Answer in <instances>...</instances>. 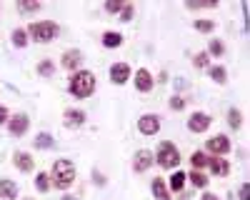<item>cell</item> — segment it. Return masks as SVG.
<instances>
[{
  "mask_svg": "<svg viewBox=\"0 0 250 200\" xmlns=\"http://www.w3.org/2000/svg\"><path fill=\"white\" fill-rule=\"evenodd\" d=\"M75 183V165L70 160H55V165L50 170V185H55L58 190H68Z\"/></svg>",
  "mask_w": 250,
  "mask_h": 200,
  "instance_id": "cell-1",
  "label": "cell"
},
{
  "mask_svg": "<svg viewBox=\"0 0 250 200\" xmlns=\"http://www.w3.org/2000/svg\"><path fill=\"white\" fill-rule=\"evenodd\" d=\"M68 90H70L75 98H88V95H93V90H95V75H93L90 70H78V73L70 78Z\"/></svg>",
  "mask_w": 250,
  "mask_h": 200,
  "instance_id": "cell-2",
  "label": "cell"
},
{
  "mask_svg": "<svg viewBox=\"0 0 250 200\" xmlns=\"http://www.w3.org/2000/svg\"><path fill=\"white\" fill-rule=\"evenodd\" d=\"M35 43H50V40L58 35V25L53 20H38V23H30L25 30Z\"/></svg>",
  "mask_w": 250,
  "mask_h": 200,
  "instance_id": "cell-3",
  "label": "cell"
},
{
  "mask_svg": "<svg viewBox=\"0 0 250 200\" xmlns=\"http://www.w3.org/2000/svg\"><path fill=\"white\" fill-rule=\"evenodd\" d=\"M158 163H160L163 168H168V170H175L178 163H180L178 148H175L173 143H163V145L158 148Z\"/></svg>",
  "mask_w": 250,
  "mask_h": 200,
  "instance_id": "cell-4",
  "label": "cell"
},
{
  "mask_svg": "<svg viewBox=\"0 0 250 200\" xmlns=\"http://www.w3.org/2000/svg\"><path fill=\"white\" fill-rule=\"evenodd\" d=\"M205 148H208V153H213V155H225V153H230V140H228L225 135H215V138H210V140H208V143H205Z\"/></svg>",
  "mask_w": 250,
  "mask_h": 200,
  "instance_id": "cell-5",
  "label": "cell"
},
{
  "mask_svg": "<svg viewBox=\"0 0 250 200\" xmlns=\"http://www.w3.org/2000/svg\"><path fill=\"white\" fill-rule=\"evenodd\" d=\"M28 125H30V120L25 113H18L15 118H8V133L10 135H25Z\"/></svg>",
  "mask_w": 250,
  "mask_h": 200,
  "instance_id": "cell-6",
  "label": "cell"
},
{
  "mask_svg": "<svg viewBox=\"0 0 250 200\" xmlns=\"http://www.w3.org/2000/svg\"><path fill=\"white\" fill-rule=\"evenodd\" d=\"M138 130L143 133V135H155L158 130H160V118L158 115H143L140 120H138Z\"/></svg>",
  "mask_w": 250,
  "mask_h": 200,
  "instance_id": "cell-7",
  "label": "cell"
},
{
  "mask_svg": "<svg viewBox=\"0 0 250 200\" xmlns=\"http://www.w3.org/2000/svg\"><path fill=\"white\" fill-rule=\"evenodd\" d=\"M188 128H190L193 133H205L208 128H210V115L208 113H193L190 118H188Z\"/></svg>",
  "mask_w": 250,
  "mask_h": 200,
  "instance_id": "cell-8",
  "label": "cell"
},
{
  "mask_svg": "<svg viewBox=\"0 0 250 200\" xmlns=\"http://www.w3.org/2000/svg\"><path fill=\"white\" fill-rule=\"evenodd\" d=\"M153 163H155V155L150 150H138L135 153V160H133V168H135V173H145Z\"/></svg>",
  "mask_w": 250,
  "mask_h": 200,
  "instance_id": "cell-9",
  "label": "cell"
},
{
  "mask_svg": "<svg viewBox=\"0 0 250 200\" xmlns=\"http://www.w3.org/2000/svg\"><path fill=\"white\" fill-rule=\"evenodd\" d=\"M110 80L115 85H123V83H128L130 80V65L128 63H115L110 68Z\"/></svg>",
  "mask_w": 250,
  "mask_h": 200,
  "instance_id": "cell-10",
  "label": "cell"
},
{
  "mask_svg": "<svg viewBox=\"0 0 250 200\" xmlns=\"http://www.w3.org/2000/svg\"><path fill=\"white\" fill-rule=\"evenodd\" d=\"M153 85H155L153 75L145 70V68H140V70L135 73V88H138L140 93H148V90H153Z\"/></svg>",
  "mask_w": 250,
  "mask_h": 200,
  "instance_id": "cell-11",
  "label": "cell"
},
{
  "mask_svg": "<svg viewBox=\"0 0 250 200\" xmlns=\"http://www.w3.org/2000/svg\"><path fill=\"white\" fill-rule=\"evenodd\" d=\"M13 163H15L20 170H23V173H30V170H33V165H35V163H33V155H30V153H25V150H18V153L13 155Z\"/></svg>",
  "mask_w": 250,
  "mask_h": 200,
  "instance_id": "cell-12",
  "label": "cell"
},
{
  "mask_svg": "<svg viewBox=\"0 0 250 200\" xmlns=\"http://www.w3.org/2000/svg\"><path fill=\"white\" fill-rule=\"evenodd\" d=\"M208 165H210V170H213L215 175H228V173H230V163H228V160H223L220 155L208 158Z\"/></svg>",
  "mask_w": 250,
  "mask_h": 200,
  "instance_id": "cell-13",
  "label": "cell"
},
{
  "mask_svg": "<svg viewBox=\"0 0 250 200\" xmlns=\"http://www.w3.org/2000/svg\"><path fill=\"white\" fill-rule=\"evenodd\" d=\"M65 125L68 128H80L83 123H85V113L83 110H75V108H70V110H65Z\"/></svg>",
  "mask_w": 250,
  "mask_h": 200,
  "instance_id": "cell-14",
  "label": "cell"
},
{
  "mask_svg": "<svg viewBox=\"0 0 250 200\" xmlns=\"http://www.w3.org/2000/svg\"><path fill=\"white\" fill-rule=\"evenodd\" d=\"M80 60H83L80 50H68L65 55H62V68H65V70H75L80 65Z\"/></svg>",
  "mask_w": 250,
  "mask_h": 200,
  "instance_id": "cell-15",
  "label": "cell"
},
{
  "mask_svg": "<svg viewBox=\"0 0 250 200\" xmlns=\"http://www.w3.org/2000/svg\"><path fill=\"white\" fill-rule=\"evenodd\" d=\"M0 195H3L5 200H15L18 198V185L13 183V180L3 178V180H0Z\"/></svg>",
  "mask_w": 250,
  "mask_h": 200,
  "instance_id": "cell-16",
  "label": "cell"
},
{
  "mask_svg": "<svg viewBox=\"0 0 250 200\" xmlns=\"http://www.w3.org/2000/svg\"><path fill=\"white\" fill-rule=\"evenodd\" d=\"M153 195H155V200H170L168 188H165V183H163V178H155V180H153Z\"/></svg>",
  "mask_w": 250,
  "mask_h": 200,
  "instance_id": "cell-17",
  "label": "cell"
},
{
  "mask_svg": "<svg viewBox=\"0 0 250 200\" xmlns=\"http://www.w3.org/2000/svg\"><path fill=\"white\" fill-rule=\"evenodd\" d=\"M120 43H123V35H120V33L108 30L105 35H103V45H105V48H118Z\"/></svg>",
  "mask_w": 250,
  "mask_h": 200,
  "instance_id": "cell-18",
  "label": "cell"
},
{
  "mask_svg": "<svg viewBox=\"0 0 250 200\" xmlns=\"http://www.w3.org/2000/svg\"><path fill=\"white\" fill-rule=\"evenodd\" d=\"M170 190H175V193H180L183 190V185H185V173H180V170H175L173 175H170Z\"/></svg>",
  "mask_w": 250,
  "mask_h": 200,
  "instance_id": "cell-19",
  "label": "cell"
},
{
  "mask_svg": "<svg viewBox=\"0 0 250 200\" xmlns=\"http://www.w3.org/2000/svg\"><path fill=\"white\" fill-rule=\"evenodd\" d=\"M35 185H38V190H40V193H48V190L53 188V185H50V175H48V173H38Z\"/></svg>",
  "mask_w": 250,
  "mask_h": 200,
  "instance_id": "cell-20",
  "label": "cell"
},
{
  "mask_svg": "<svg viewBox=\"0 0 250 200\" xmlns=\"http://www.w3.org/2000/svg\"><path fill=\"white\" fill-rule=\"evenodd\" d=\"M13 43H15L18 48H25V45H28V33H25L23 28H15V30H13Z\"/></svg>",
  "mask_w": 250,
  "mask_h": 200,
  "instance_id": "cell-21",
  "label": "cell"
},
{
  "mask_svg": "<svg viewBox=\"0 0 250 200\" xmlns=\"http://www.w3.org/2000/svg\"><path fill=\"white\" fill-rule=\"evenodd\" d=\"M185 180H190L195 188H205V185H208V178H205L203 173H195V170H193L190 175H185Z\"/></svg>",
  "mask_w": 250,
  "mask_h": 200,
  "instance_id": "cell-22",
  "label": "cell"
},
{
  "mask_svg": "<svg viewBox=\"0 0 250 200\" xmlns=\"http://www.w3.org/2000/svg\"><path fill=\"white\" fill-rule=\"evenodd\" d=\"M210 78L215 80L218 85H223L225 80H228V73H225V68H220V65H215V68H210Z\"/></svg>",
  "mask_w": 250,
  "mask_h": 200,
  "instance_id": "cell-23",
  "label": "cell"
},
{
  "mask_svg": "<svg viewBox=\"0 0 250 200\" xmlns=\"http://www.w3.org/2000/svg\"><path fill=\"white\" fill-rule=\"evenodd\" d=\"M35 148H43V150L53 148V138H50L48 133H40V135L35 138Z\"/></svg>",
  "mask_w": 250,
  "mask_h": 200,
  "instance_id": "cell-24",
  "label": "cell"
},
{
  "mask_svg": "<svg viewBox=\"0 0 250 200\" xmlns=\"http://www.w3.org/2000/svg\"><path fill=\"white\" fill-rule=\"evenodd\" d=\"M215 28V20H195V30L200 33H210Z\"/></svg>",
  "mask_w": 250,
  "mask_h": 200,
  "instance_id": "cell-25",
  "label": "cell"
},
{
  "mask_svg": "<svg viewBox=\"0 0 250 200\" xmlns=\"http://www.w3.org/2000/svg\"><path fill=\"white\" fill-rule=\"evenodd\" d=\"M190 163H193V170H195V168L208 165V158H205L203 153H193V155H190Z\"/></svg>",
  "mask_w": 250,
  "mask_h": 200,
  "instance_id": "cell-26",
  "label": "cell"
},
{
  "mask_svg": "<svg viewBox=\"0 0 250 200\" xmlns=\"http://www.w3.org/2000/svg\"><path fill=\"white\" fill-rule=\"evenodd\" d=\"M228 123H230V128H240V123H243V120H240V113L233 108L230 113H228Z\"/></svg>",
  "mask_w": 250,
  "mask_h": 200,
  "instance_id": "cell-27",
  "label": "cell"
},
{
  "mask_svg": "<svg viewBox=\"0 0 250 200\" xmlns=\"http://www.w3.org/2000/svg\"><path fill=\"white\" fill-rule=\"evenodd\" d=\"M53 70H55V68H53L50 60H43V63L38 65V73H40V75H45V78H48V75H53Z\"/></svg>",
  "mask_w": 250,
  "mask_h": 200,
  "instance_id": "cell-28",
  "label": "cell"
},
{
  "mask_svg": "<svg viewBox=\"0 0 250 200\" xmlns=\"http://www.w3.org/2000/svg\"><path fill=\"white\" fill-rule=\"evenodd\" d=\"M125 8V3H118V0H108V3H105V10L108 13H120Z\"/></svg>",
  "mask_w": 250,
  "mask_h": 200,
  "instance_id": "cell-29",
  "label": "cell"
},
{
  "mask_svg": "<svg viewBox=\"0 0 250 200\" xmlns=\"http://www.w3.org/2000/svg\"><path fill=\"white\" fill-rule=\"evenodd\" d=\"M208 50H210L213 55H223V43H220V40H210V45H208Z\"/></svg>",
  "mask_w": 250,
  "mask_h": 200,
  "instance_id": "cell-30",
  "label": "cell"
},
{
  "mask_svg": "<svg viewBox=\"0 0 250 200\" xmlns=\"http://www.w3.org/2000/svg\"><path fill=\"white\" fill-rule=\"evenodd\" d=\"M18 8L23 13H35V10H40V3H18Z\"/></svg>",
  "mask_w": 250,
  "mask_h": 200,
  "instance_id": "cell-31",
  "label": "cell"
},
{
  "mask_svg": "<svg viewBox=\"0 0 250 200\" xmlns=\"http://www.w3.org/2000/svg\"><path fill=\"white\" fill-rule=\"evenodd\" d=\"M193 63H195V68H208V53H198Z\"/></svg>",
  "mask_w": 250,
  "mask_h": 200,
  "instance_id": "cell-32",
  "label": "cell"
},
{
  "mask_svg": "<svg viewBox=\"0 0 250 200\" xmlns=\"http://www.w3.org/2000/svg\"><path fill=\"white\" fill-rule=\"evenodd\" d=\"M170 108H173V110H183V108H185V100H183V98H173V100H170Z\"/></svg>",
  "mask_w": 250,
  "mask_h": 200,
  "instance_id": "cell-33",
  "label": "cell"
},
{
  "mask_svg": "<svg viewBox=\"0 0 250 200\" xmlns=\"http://www.w3.org/2000/svg\"><path fill=\"white\" fill-rule=\"evenodd\" d=\"M130 18H133V5H125L123 8V23H128Z\"/></svg>",
  "mask_w": 250,
  "mask_h": 200,
  "instance_id": "cell-34",
  "label": "cell"
},
{
  "mask_svg": "<svg viewBox=\"0 0 250 200\" xmlns=\"http://www.w3.org/2000/svg\"><path fill=\"white\" fill-rule=\"evenodd\" d=\"M3 123H8V110H5V105H0V125Z\"/></svg>",
  "mask_w": 250,
  "mask_h": 200,
  "instance_id": "cell-35",
  "label": "cell"
},
{
  "mask_svg": "<svg viewBox=\"0 0 250 200\" xmlns=\"http://www.w3.org/2000/svg\"><path fill=\"white\" fill-rule=\"evenodd\" d=\"M238 195H240V200H248V183L240 185V193H238Z\"/></svg>",
  "mask_w": 250,
  "mask_h": 200,
  "instance_id": "cell-36",
  "label": "cell"
},
{
  "mask_svg": "<svg viewBox=\"0 0 250 200\" xmlns=\"http://www.w3.org/2000/svg\"><path fill=\"white\" fill-rule=\"evenodd\" d=\"M200 200H220V198H218V195H213V193H205Z\"/></svg>",
  "mask_w": 250,
  "mask_h": 200,
  "instance_id": "cell-37",
  "label": "cell"
},
{
  "mask_svg": "<svg viewBox=\"0 0 250 200\" xmlns=\"http://www.w3.org/2000/svg\"><path fill=\"white\" fill-rule=\"evenodd\" d=\"M25 200H30V198H25Z\"/></svg>",
  "mask_w": 250,
  "mask_h": 200,
  "instance_id": "cell-38",
  "label": "cell"
}]
</instances>
